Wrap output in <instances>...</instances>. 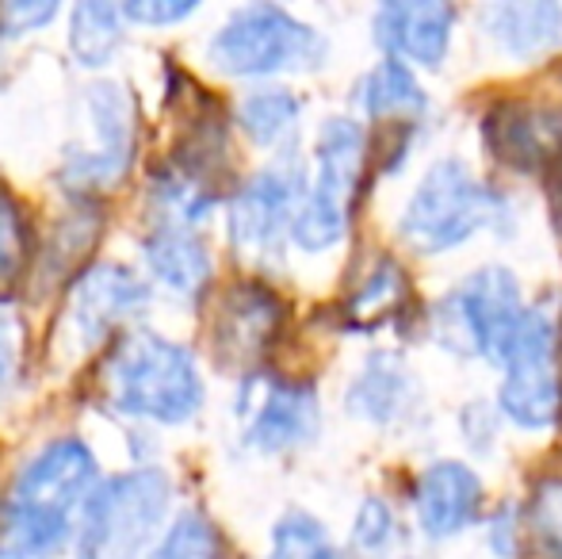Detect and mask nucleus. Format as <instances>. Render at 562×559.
Masks as SVG:
<instances>
[{
    "label": "nucleus",
    "mask_w": 562,
    "mask_h": 559,
    "mask_svg": "<svg viewBox=\"0 0 562 559\" xmlns=\"http://www.w3.org/2000/svg\"><path fill=\"white\" fill-rule=\"evenodd\" d=\"M100 487V460L85 437H54L15 471L0 506V559H54L77 540V525Z\"/></svg>",
    "instance_id": "1"
},
{
    "label": "nucleus",
    "mask_w": 562,
    "mask_h": 559,
    "mask_svg": "<svg viewBox=\"0 0 562 559\" xmlns=\"http://www.w3.org/2000/svg\"><path fill=\"white\" fill-rule=\"evenodd\" d=\"M100 395L119 418L172 429L203 411L207 383L188 345L157 329H126L100 365Z\"/></svg>",
    "instance_id": "2"
},
{
    "label": "nucleus",
    "mask_w": 562,
    "mask_h": 559,
    "mask_svg": "<svg viewBox=\"0 0 562 559\" xmlns=\"http://www.w3.org/2000/svg\"><path fill=\"white\" fill-rule=\"evenodd\" d=\"M172 479L157 463L100 479L77 525V559H146L169 529Z\"/></svg>",
    "instance_id": "3"
},
{
    "label": "nucleus",
    "mask_w": 562,
    "mask_h": 559,
    "mask_svg": "<svg viewBox=\"0 0 562 559\" xmlns=\"http://www.w3.org/2000/svg\"><path fill=\"white\" fill-rule=\"evenodd\" d=\"M326 54V35L280 4L234 8L207 43L211 66L237 81L306 74V69H318Z\"/></svg>",
    "instance_id": "4"
},
{
    "label": "nucleus",
    "mask_w": 562,
    "mask_h": 559,
    "mask_svg": "<svg viewBox=\"0 0 562 559\" xmlns=\"http://www.w3.org/2000/svg\"><path fill=\"white\" fill-rule=\"evenodd\" d=\"M497 219H505V195L482 185L459 157H440L402 208L398 234L417 254H451L479 231L497 226Z\"/></svg>",
    "instance_id": "5"
},
{
    "label": "nucleus",
    "mask_w": 562,
    "mask_h": 559,
    "mask_svg": "<svg viewBox=\"0 0 562 559\" xmlns=\"http://www.w3.org/2000/svg\"><path fill=\"white\" fill-rule=\"evenodd\" d=\"M368 135L348 115H329L314 138V165L306 180V200L295 219V242L303 254H326L345 242L352 208L360 195Z\"/></svg>",
    "instance_id": "6"
},
{
    "label": "nucleus",
    "mask_w": 562,
    "mask_h": 559,
    "mask_svg": "<svg viewBox=\"0 0 562 559\" xmlns=\"http://www.w3.org/2000/svg\"><path fill=\"white\" fill-rule=\"evenodd\" d=\"M306 180L311 172L303 169L299 154L283 149L276 154V161H268L245 185L234 188L226 203V234L234 254L257 265L280 261L283 246L295 234L299 208L306 200Z\"/></svg>",
    "instance_id": "7"
},
{
    "label": "nucleus",
    "mask_w": 562,
    "mask_h": 559,
    "mask_svg": "<svg viewBox=\"0 0 562 559\" xmlns=\"http://www.w3.org/2000/svg\"><path fill=\"white\" fill-rule=\"evenodd\" d=\"M81 108L89 138L66 146L58 177L77 200H89V195L119 188L126 180L134 165V149H138V123H134L131 92L115 81L89 85Z\"/></svg>",
    "instance_id": "8"
},
{
    "label": "nucleus",
    "mask_w": 562,
    "mask_h": 559,
    "mask_svg": "<svg viewBox=\"0 0 562 559\" xmlns=\"http://www.w3.org/2000/svg\"><path fill=\"white\" fill-rule=\"evenodd\" d=\"M525 311L517 277L490 265L459 280L445 295L437 306V337L459 357H486L490 365H502Z\"/></svg>",
    "instance_id": "9"
},
{
    "label": "nucleus",
    "mask_w": 562,
    "mask_h": 559,
    "mask_svg": "<svg viewBox=\"0 0 562 559\" xmlns=\"http://www.w3.org/2000/svg\"><path fill=\"white\" fill-rule=\"evenodd\" d=\"M497 368H502L497 411L520 429H551L562 414L555 318L540 306H528Z\"/></svg>",
    "instance_id": "10"
},
{
    "label": "nucleus",
    "mask_w": 562,
    "mask_h": 559,
    "mask_svg": "<svg viewBox=\"0 0 562 559\" xmlns=\"http://www.w3.org/2000/svg\"><path fill=\"white\" fill-rule=\"evenodd\" d=\"M154 299V283L123 261H100L77 272L66 299V326L77 349L92 353L119 342L134 318H142Z\"/></svg>",
    "instance_id": "11"
},
{
    "label": "nucleus",
    "mask_w": 562,
    "mask_h": 559,
    "mask_svg": "<svg viewBox=\"0 0 562 559\" xmlns=\"http://www.w3.org/2000/svg\"><path fill=\"white\" fill-rule=\"evenodd\" d=\"M245 448L260 456H280L314 440L322 422L318 391L311 383L280 380V376H245L241 399H237Z\"/></svg>",
    "instance_id": "12"
},
{
    "label": "nucleus",
    "mask_w": 562,
    "mask_h": 559,
    "mask_svg": "<svg viewBox=\"0 0 562 559\" xmlns=\"http://www.w3.org/2000/svg\"><path fill=\"white\" fill-rule=\"evenodd\" d=\"M283 322V303L272 288L265 283H234L223 299H218L215 322H211V345H215V360L226 368H241L252 376L257 360L272 345L276 329Z\"/></svg>",
    "instance_id": "13"
},
{
    "label": "nucleus",
    "mask_w": 562,
    "mask_h": 559,
    "mask_svg": "<svg viewBox=\"0 0 562 559\" xmlns=\"http://www.w3.org/2000/svg\"><path fill=\"white\" fill-rule=\"evenodd\" d=\"M451 31H456V8L445 0H394L371 15V38L379 51L422 69L445 66Z\"/></svg>",
    "instance_id": "14"
},
{
    "label": "nucleus",
    "mask_w": 562,
    "mask_h": 559,
    "mask_svg": "<svg viewBox=\"0 0 562 559\" xmlns=\"http://www.w3.org/2000/svg\"><path fill=\"white\" fill-rule=\"evenodd\" d=\"M414 517L429 540H451L479 525L482 479L463 460H437L414 483Z\"/></svg>",
    "instance_id": "15"
},
{
    "label": "nucleus",
    "mask_w": 562,
    "mask_h": 559,
    "mask_svg": "<svg viewBox=\"0 0 562 559\" xmlns=\"http://www.w3.org/2000/svg\"><path fill=\"white\" fill-rule=\"evenodd\" d=\"M486 146L497 161L520 172H536L562 149V108L505 100L486 115Z\"/></svg>",
    "instance_id": "16"
},
{
    "label": "nucleus",
    "mask_w": 562,
    "mask_h": 559,
    "mask_svg": "<svg viewBox=\"0 0 562 559\" xmlns=\"http://www.w3.org/2000/svg\"><path fill=\"white\" fill-rule=\"evenodd\" d=\"M138 254L149 272V283L165 288L172 299H200L211 283V272H215L207 242L192 226L154 223L142 238Z\"/></svg>",
    "instance_id": "17"
},
{
    "label": "nucleus",
    "mask_w": 562,
    "mask_h": 559,
    "mask_svg": "<svg viewBox=\"0 0 562 559\" xmlns=\"http://www.w3.org/2000/svg\"><path fill=\"white\" fill-rule=\"evenodd\" d=\"M479 31L505 58L532 62L562 43V4H551V0L486 4L479 12Z\"/></svg>",
    "instance_id": "18"
},
{
    "label": "nucleus",
    "mask_w": 562,
    "mask_h": 559,
    "mask_svg": "<svg viewBox=\"0 0 562 559\" xmlns=\"http://www.w3.org/2000/svg\"><path fill=\"white\" fill-rule=\"evenodd\" d=\"M356 104L371 123H406V127H414L429 108V97H425L414 66L398 58H383L363 74L360 89H356Z\"/></svg>",
    "instance_id": "19"
},
{
    "label": "nucleus",
    "mask_w": 562,
    "mask_h": 559,
    "mask_svg": "<svg viewBox=\"0 0 562 559\" xmlns=\"http://www.w3.org/2000/svg\"><path fill=\"white\" fill-rule=\"evenodd\" d=\"M409 399H414V380H409L406 365L394 353H375L360 368V376L348 383L345 403L356 418L371 425H394L406 414Z\"/></svg>",
    "instance_id": "20"
},
{
    "label": "nucleus",
    "mask_w": 562,
    "mask_h": 559,
    "mask_svg": "<svg viewBox=\"0 0 562 559\" xmlns=\"http://www.w3.org/2000/svg\"><path fill=\"white\" fill-rule=\"evenodd\" d=\"M237 127L260 149H291V138L303 120V100L283 85H260L237 100Z\"/></svg>",
    "instance_id": "21"
},
{
    "label": "nucleus",
    "mask_w": 562,
    "mask_h": 559,
    "mask_svg": "<svg viewBox=\"0 0 562 559\" xmlns=\"http://www.w3.org/2000/svg\"><path fill=\"white\" fill-rule=\"evenodd\" d=\"M126 15L123 4H100V0H85V4L69 8V51H74L77 66L85 69H104L115 62V54L126 43Z\"/></svg>",
    "instance_id": "22"
},
{
    "label": "nucleus",
    "mask_w": 562,
    "mask_h": 559,
    "mask_svg": "<svg viewBox=\"0 0 562 559\" xmlns=\"http://www.w3.org/2000/svg\"><path fill=\"white\" fill-rule=\"evenodd\" d=\"M409 303V280L406 272L394 261H379L375 269L363 277V283L356 288V295L345 303L348 311V329H379L383 322H391L398 311H406Z\"/></svg>",
    "instance_id": "23"
},
{
    "label": "nucleus",
    "mask_w": 562,
    "mask_h": 559,
    "mask_svg": "<svg viewBox=\"0 0 562 559\" xmlns=\"http://www.w3.org/2000/svg\"><path fill=\"white\" fill-rule=\"evenodd\" d=\"M146 559H237L226 533L203 510H180Z\"/></svg>",
    "instance_id": "24"
},
{
    "label": "nucleus",
    "mask_w": 562,
    "mask_h": 559,
    "mask_svg": "<svg viewBox=\"0 0 562 559\" xmlns=\"http://www.w3.org/2000/svg\"><path fill=\"white\" fill-rule=\"evenodd\" d=\"M265 559H345V552L318 517L306 514V510H288L272 525Z\"/></svg>",
    "instance_id": "25"
},
{
    "label": "nucleus",
    "mask_w": 562,
    "mask_h": 559,
    "mask_svg": "<svg viewBox=\"0 0 562 559\" xmlns=\"http://www.w3.org/2000/svg\"><path fill=\"white\" fill-rule=\"evenodd\" d=\"M31 231L20 200L0 185V303L15 291V283L27 272Z\"/></svg>",
    "instance_id": "26"
},
{
    "label": "nucleus",
    "mask_w": 562,
    "mask_h": 559,
    "mask_svg": "<svg viewBox=\"0 0 562 559\" xmlns=\"http://www.w3.org/2000/svg\"><path fill=\"white\" fill-rule=\"evenodd\" d=\"M528 525L536 533V545L548 552V559H562V483L548 479L532 491L528 502Z\"/></svg>",
    "instance_id": "27"
},
{
    "label": "nucleus",
    "mask_w": 562,
    "mask_h": 559,
    "mask_svg": "<svg viewBox=\"0 0 562 559\" xmlns=\"http://www.w3.org/2000/svg\"><path fill=\"white\" fill-rule=\"evenodd\" d=\"M394 540V514L383 499H368L356 514L352 525V548L363 556H383Z\"/></svg>",
    "instance_id": "28"
},
{
    "label": "nucleus",
    "mask_w": 562,
    "mask_h": 559,
    "mask_svg": "<svg viewBox=\"0 0 562 559\" xmlns=\"http://www.w3.org/2000/svg\"><path fill=\"white\" fill-rule=\"evenodd\" d=\"M23 349H27V326L15 311L0 303V399L8 395L23 372Z\"/></svg>",
    "instance_id": "29"
},
{
    "label": "nucleus",
    "mask_w": 562,
    "mask_h": 559,
    "mask_svg": "<svg viewBox=\"0 0 562 559\" xmlns=\"http://www.w3.org/2000/svg\"><path fill=\"white\" fill-rule=\"evenodd\" d=\"M200 12L195 0H131L123 4L126 23L134 27H177V23L192 20Z\"/></svg>",
    "instance_id": "30"
},
{
    "label": "nucleus",
    "mask_w": 562,
    "mask_h": 559,
    "mask_svg": "<svg viewBox=\"0 0 562 559\" xmlns=\"http://www.w3.org/2000/svg\"><path fill=\"white\" fill-rule=\"evenodd\" d=\"M61 4H35V0H15V4L0 8V38H20L31 35V31L46 27L50 20H58Z\"/></svg>",
    "instance_id": "31"
},
{
    "label": "nucleus",
    "mask_w": 562,
    "mask_h": 559,
    "mask_svg": "<svg viewBox=\"0 0 562 559\" xmlns=\"http://www.w3.org/2000/svg\"><path fill=\"white\" fill-rule=\"evenodd\" d=\"M517 533H520V522H513V514L494 517V525H490V548H494V556H502V559L517 556Z\"/></svg>",
    "instance_id": "32"
}]
</instances>
